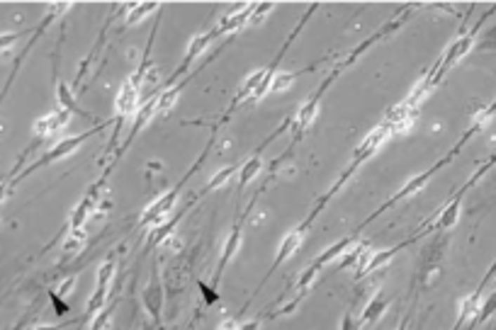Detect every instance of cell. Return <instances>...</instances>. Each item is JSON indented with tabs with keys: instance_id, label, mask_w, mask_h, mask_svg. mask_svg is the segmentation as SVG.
<instances>
[{
	"instance_id": "obj_12",
	"label": "cell",
	"mask_w": 496,
	"mask_h": 330,
	"mask_svg": "<svg viewBox=\"0 0 496 330\" xmlns=\"http://www.w3.org/2000/svg\"><path fill=\"white\" fill-rule=\"evenodd\" d=\"M387 306H389V299H384L382 294H377V296H374V299L365 306V311H363L360 321H358V326H360V328L372 326V323L377 321V318L382 316L384 311H387Z\"/></svg>"
},
{
	"instance_id": "obj_3",
	"label": "cell",
	"mask_w": 496,
	"mask_h": 330,
	"mask_svg": "<svg viewBox=\"0 0 496 330\" xmlns=\"http://www.w3.org/2000/svg\"><path fill=\"white\" fill-rule=\"evenodd\" d=\"M139 107H141V90L131 78H126V81L119 85L117 98H115V112H117L119 117H134L136 112H139Z\"/></svg>"
},
{
	"instance_id": "obj_29",
	"label": "cell",
	"mask_w": 496,
	"mask_h": 330,
	"mask_svg": "<svg viewBox=\"0 0 496 330\" xmlns=\"http://www.w3.org/2000/svg\"><path fill=\"white\" fill-rule=\"evenodd\" d=\"M107 321H110V311H100V313H95V316H93V326H91V330H103L105 326H107Z\"/></svg>"
},
{
	"instance_id": "obj_38",
	"label": "cell",
	"mask_w": 496,
	"mask_h": 330,
	"mask_svg": "<svg viewBox=\"0 0 496 330\" xmlns=\"http://www.w3.org/2000/svg\"><path fill=\"white\" fill-rule=\"evenodd\" d=\"M34 330H61L59 326H39V328H34Z\"/></svg>"
},
{
	"instance_id": "obj_8",
	"label": "cell",
	"mask_w": 496,
	"mask_h": 330,
	"mask_svg": "<svg viewBox=\"0 0 496 330\" xmlns=\"http://www.w3.org/2000/svg\"><path fill=\"white\" fill-rule=\"evenodd\" d=\"M465 190H460V192L455 194V199H452L450 204L440 211V216H438L436 223H433L436 231H448V228H452L457 223V219H460V206H462V194H465Z\"/></svg>"
},
{
	"instance_id": "obj_14",
	"label": "cell",
	"mask_w": 496,
	"mask_h": 330,
	"mask_svg": "<svg viewBox=\"0 0 496 330\" xmlns=\"http://www.w3.org/2000/svg\"><path fill=\"white\" fill-rule=\"evenodd\" d=\"M212 39H214V32H202V34H195L192 39H190V44H188L185 63L195 61V58H197L200 54H204V49L212 44Z\"/></svg>"
},
{
	"instance_id": "obj_25",
	"label": "cell",
	"mask_w": 496,
	"mask_h": 330,
	"mask_svg": "<svg viewBox=\"0 0 496 330\" xmlns=\"http://www.w3.org/2000/svg\"><path fill=\"white\" fill-rule=\"evenodd\" d=\"M105 303H107V289H95L93 291V296L88 299V313L91 316H95V313H100V311H105Z\"/></svg>"
},
{
	"instance_id": "obj_21",
	"label": "cell",
	"mask_w": 496,
	"mask_h": 330,
	"mask_svg": "<svg viewBox=\"0 0 496 330\" xmlns=\"http://www.w3.org/2000/svg\"><path fill=\"white\" fill-rule=\"evenodd\" d=\"M261 170H263V158H258V156L248 158L239 170V183L246 185V183H251V180H256L258 175H261Z\"/></svg>"
},
{
	"instance_id": "obj_4",
	"label": "cell",
	"mask_w": 496,
	"mask_h": 330,
	"mask_svg": "<svg viewBox=\"0 0 496 330\" xmlns=\"http://www.w3.org/2000/svg\"><path fill=\"white\" fill-rule=\"evenodd\" d=\"M384 124L392 126V134L394 136L409 134L411 126L416 124V110L409 107L406 103L394 105V107L387 110V114H384Z\"/></svg>"
},
{
	"instance_id": "obj_18",
	"label": "cell",
	"mask_w": 496,
	"mask_h": 330,
	"mask_svg": "<svg viewBox=\"0 0 496 330\" xmlns=\"http://www.w3.org/2000/svg\"><path fill=\"white\" fill-rule=\"evenodd\" d=\"M239 248H241V231H239V228H234V231L229 233V238H226L224 250H221L219 270H224V265L229 263V260H234V255L239 253Z\"/></svg>"
},
{
	"instance_id": "obj_32",
	"label": "cell",
	"mask_w": 496,
	"mask_h": 330,
	"mask_svg": "<svg viewBox=\"0 0 496 330\" xmlns=\"http://www.w3.org/2000/svg\"><path fill=\"white\" fill-rule=\"evenodd\" d=\"M163 246H166V248H171V250H181V248H183V241L176 236V233H171V236H166V238H163Z\"/></svg>"
},
{
	"instance_id": "obj_13",
	"label": "cell",
	"mask_w": 496,
	"mask_h": 330,
	"mask_svg": "<svg viewBox=\"0 0 496 330\" xmlns=\"http://www.w3.org/2000/svg\"><path fill=\"white\" fill-rule=\"evenodd\" d=\"M268 76L266 68H258V71H253L251 76H246L244 85H241L239 95H236V103H244V100H253V95H256V90L261 88L263 78Z\"/></svg>"
},
{
	"instance_id": "obj_24",
	"label": "cell",
	"mask_w": 496,
	"mask_h": 330,
	"mask_svg": "<svg viewBox=\"0 0 496 330\" xmlns=\"http://www.w3.org/2000/svg\"><path fill=\"white\" fill-rule=\"evenodd\" d=\"M56 93H59V105H61V110H66V112H78V105H76V98H73V93L68 90V85L66 83H59V88H56Z\"/></svg>"
},
{
	"instance_id": "obj_1",
	"label": "cell",
	"mask_w": 496,
	"mask_h": 330,
	"mask_svg": "<svg viewBox=\"0 0 496 330\" xmlns=\"http://www.w3.org/2000/svg\"><path fill=\"white\" fill-rule=\"evenodd\" d=\"M88 136H91V131H86V134L68 136V138H61V141L56 143L54 148H49V151H46L44 156L39 158V161H34L27 170H22V175H20V178H27V175H32L34 170H39V168H44V165L56 163V161H61V158H66V156H73V153H76L78 148H81L83 143L88 141ZM20 178H18V180H20Z\"/></svg>"
},
{
	"instance_id": "obj_23",
	"label": "cell",
	"mask_w": 496,
	"mask_h": 330,
	"mask_svg": "<svg viewBox=\"0 0 496 330\" xmlns=\"http://www.w3.org/2000/svg\"><path fill=\"white\" fill-rule=\"evenodd\" d=\"M273 10H275V5H273V3H256V5H253V10H251V18H248V25L266 22L268 15H270Z\"/></svg>"
},
{
	"instance_id": "obj_20",
	"label": "cell",
	"mask_w": 496,
	"mask_h": 330,
	"mask_svg": "<svg viewBox=\"0 0 496 330\" xmlns=\"http://www.w3.org/2000/svg\"><path fill=\"white\" fill-rule=\"evenodd\" d=\"M294 83V73H287V71H273L270 76V88H268V95H278V93H285L287 88H292Z\"/></svg>"
},
{
	"instance_id": "obj_2",
	"label": "cell",
	"mask_w": 496,
	"mask_h": 330,
	"mask_svg": "<svg viewBox=\"0 0 496 330\" xmlns=\"http://www.w3.org/2000/svg\"><path fill=\"white\" fill-rule=\"evenodd\" d=\"M178 202V190H168L161 197H156L144 211H141V226L161 228L163 223L171 219V211Z\"/></svg>"
},
{
	"instance_id": "obj_26",
	"label": "cell",
	"mask_w": 496,
	"mask_h": 330,
	"mask_svg": "<svg viewBox=\"0 0 496 330\" xmlns=\"http://www.w3.org/2000/svg\"><path fill=\"white\" fill-rule=\"evenodd\" d=\"M115 277V260H107L98 268V286L100 289H110V282Z\"/></svg>"
},
{
	"instance_id": "obj_33",
	"label": "cell",
	"mask_w": 496,
	"mask_h": 330,
	"mask_svg": "<svg viewBox=\"0 0 496 330\" xmlns=\"http://www.w3.org/2000/svg\"><path fill=\"white\" fill-rule=\"evenodd\" d=\"M239 326H241V323L236 321V318L226 316V318H221V323H219L217 330H239Z\"/></svg>"
},
{
	"instance_id": "obj_6",
	"label": "cell",
	"mask_w": 496,
	"mask_h": 330,
	"mask_svg": "<svg viewBox=\"0 0 496 330\" xmlns=\"http://www.w3.org/2000/svg\"><path fill=\"white\" fill-rule=\"evenodd\" d=\"M253 5H236L231 13H226L224 18L219 20L217 29H214V37L219 34H234L236 29H241L244 25H248V18H251Z\"/></svg>"
},
{
	"instance_id": "obj_27",
	"label": "cell",
	"mask_w": 496,
	"mask_h": 330,
	"mask_svg": "<svg viewBox=\"0 0 496 330\" xmlns=\"http://www.w3.org/2000/svg\"><path fill=\"white\" fill-rule=\"evenodd\" d=\"M144 301H146V308H149L154 316H158V308H161V289L154 284V286H146V296H144Z\"/></svg>"
},
{
	"instance_id": "obj_36",
	"label": "cell",
	"mask_w": 496,
	"mask_h": 330,
	"mask_svg": "<svg viewBox=\"0 0 496 330\" xmlns=\"http://www.w3.org/2000/svg\"><path fill=\"white\" fill-rule=\"evenodd\" d=\"M484 112H487L489 117H494V114H496V100H494L492 105H487V107H484Z\"/></svg>"
},
{
	"instance_id": "obj_35",
	"label": "cell",
	"mask_w": 496,
	"mask_h": 330,
	"mask_svg": "<svg viewBox=\"0 0 496 330\" xmlns=\"http://www.w3.org/2000/svg\"><path fill=\"white\" fill-rule=\"evenodd\" d=\"M239 330H261V323L258 321H248L244 326H239Z\"/></svg>"
},
{
	"instance_id": "obj_16",
	"label": "cell",
	"mask_w": 496,
	"mask_h": 330,
	"mask_svg": "<svg viewBox=\"0 0 496 330\" xmlns=\"http://www.w3.org/2000/svg\"><path fill=\"white\" fill-rule=\"evenodd\" d=\"M88 241V233L86 228H71V233H68V238L63 241V253L66 255H78L83 250Z\"/></svg>"
},
{
	"instance_id": "obj_28",
	"label": "cell",
	"mask_w": 496,
	"mask_h": 330,
	"mask_svg": "<svg viewBox=\"0 0 496 330\" xmlns=\"http://www.w3.org/2000/svg\"><path fill=\"white\" fill-rule=\"evenodd\" d=\"M496 313V289L492 291V296H489L487 301L482 303V311H479V316H477V321L474 323H484V321H489Z\"/></svg>"
},
{
	"instance_id": "obj_17",
	"label": "cell",
	"mask_w": 496,
	"mask_h": 330,
	"mask_svg": "<svg viewBox=\"0 0 496 330\" xmlns=\"http://www.w3.org/2000/svg\"><path fill=\"white\" fill-rule=\"evenodd\" d=\"M397 250H399V248H389V250H372V258H370V263H367V268H365V272H363V277H367V275L377 272V270L387 268V265H389V260L394 258V253H397Z\"/></svg>"
},
{
	"instance_id": "obj_34",
	"label": "cell",
	"mask_w": 496,
	"mask_h": 330,
	"mask_svg": "<svg viewBox=\"0 0 496 330\" xmlns=\"http://www.w3.org/2000/svg\"><path fill=\"white\" fill-rule=\"evenodd\" d=\"M343 330H360V326H358V321H353L351 316H346L343 318Z\"/></svg>"
},
{
	"instance_id": "obj_19",
	"label": "cell",
	"mask_w": 496,
	"mask_h": 330,
	"mask_svg": "<svg viewBox=\"0 0 496 330\" xmlns=\"http://www.w3.org/2000/svg\"><path fill=\"white\" fill-rule=\"evenodd\" d=\"M183 85H171V88H166L163 93L156 95V107H158V114H163V112H168L176 105L178 95H181Z\"/></svg>"
},
{
	"instance_id": "obj_5",
	"label": "cell",
	"mask_w": 496,
	"mask_h": 330,
	"mask_svg": "<svg viewBox=\"0 0 496 330\" xmlns=\"http://www.w3.org/2000/svg\"><path fill=\"white\" fill-rule=\"evenodd\" d=\"M68 121H71V112L66 110H54L49 112V114L39 117V119L34 121V134L39 138H49V136H56L61 134L63 129L68 126Z\"/></svg>"
},
{
	"instance_id": "obj_7",
	"label": "cell",
	"mask_w": 496,
	"mask_h": 330,
	"mask_svg": "<svg viewBox=\"0 0 496 330\" xmlns=\"http://www.w3.org/2000/svg\"><path fill=\"white\" fill-rule=\"evenodd\" d=\"M438 168V165H436ZM433 168V170H436ZM433 170H426V173H421V175H414V178L409 180V183L404 185L402 190H399L397 194L392 197V199L387 202V206H392V204H397V202H402V199H409V197H414V194H419L421 190L426 187V185H429V180L433 178Z\"/></svg>"
},
{
	"instance_id": "obj_10",
	"label": "cell",
	"mask_w": 496,
	"mask_h": 330,
	"mask_svg": "<svg viewBox=\"0 0 496 330\" xmlns=\"http://www.w3.org/2000/svg\"><path fill=\"white\" fill-rule=\"evenodd\" d=\"M316 117H319V98L314 95V98H311L309 103H304L297 112V119H294V124H297V134L307 131L316 121Z\"/></svg>"
},
{
	"instance_id": "obj_11",
	"label": "cell",
	"mask_w": 496,
	"mask_h": 330,
	"mask_svg": "<svg viewBox=\"0 0 496 330\" xmlns=\"http://www.w3.org/2000/svg\"><path fill=\"white\" fill-rule=\"evenodd\" d=\"M353 246H355V243H353L351 238H341V241H336L331 248H326L324 253H321L319 258H316L311 265H314L316 270H321V268H324V265H329V263H334V260H339L341 255L346 253V250H351Z\"/></svg>"
},
{
	"instance_id": "obj_30",
	"label": "cell",
	"mask_w": 496,
	"mask_h": 330,
	"mask_svg": "<svg viewBox=\"0 0 496 330\" xmlns=\"http://www.w3.org/2000/svg\"><path fill=\"white\" fill-rule=\"evenodd\" d=\"M73 289H76V277H68L66 282H61V286H59V289H56V294H54V296H68Z\"/></svg>"
},
{
	"instance_id": "obj_31",
	"label": "cell",
	"mask_w": 496,
	"mask_h": 330,
	"mask_svg": "<svg viewBox=\"0 0 496 330\" xmlns=\"http://www.w3.org/2000/svg\"><path fill=\"white\" fill-rule=\"evenodd\" d=\"M15 41H18V34H15V32L0 34V51H8L10 46H15Z\"/></svg>"
},
{
	"instance_id": "obj_9",
	"label": "cell",
	"mask_w": 496,
	"mask_h": 330,
	"mask_svg": "<svg viewBox=\"0 0 496 330\" xmlns=\"http://www.w3.org/2000/svg\"><path fill=\"white\" fill-rule=\"evenodd\" d=\"M299 246H302V231L299 228H294V231H289L287 236L280 241V248H278V258H275V263H273V270H278L280 265L285 263V260H289L294 253L299 250Z\"/></svg>"
},
{
	"instance_id": "obj_39",
	"label": "cell",
	"mask_w": 496,
	"mask_h": 330,
	"mask_svg": "<svg viewBox=\"0 0 496 330\" xmlns=\"http://www.w3.org/2000/svg\"><path fill=\"white\" fill-rule=\"evenodd\" d=\"M397 330H406V326H399V328H397Z\"/></svg>"
},
{
	"instance_id": "obj_37",
	"label": "cell",
	"mask_w": 496,
	"mask_h": 330,
	"mask_svg": "<svg viewBox=\"0 0 496 330\" xmlns=\"http://www.w3.org/2000/svg\"><path fill=\"white\" fill-rule=\"evenodd\" d=\"M5 194H8V185H5V183H0V202L5 199Z\"/></svg>"
},
{
	"instance_id": "obj_15",
	"label": "cell",
	"mask_w": 496,
	"mask_h": 330,
	"mask_svg": "<svg viewBox=\"0 0 496 330\" xmlns=\"http://www.w3.org/2000/svg\"><path fill=\"white\" fill-rule=\"evenodd\" d=\"M158 10L156 3H139V5H129V15H126V25H139L144 20H149Z\"/></svg>"
},
{
	"instance_id": "obj_22",
	"label": "cell",
	"mask_w": 496,
	"mask_h": 330,
	"mask_svg": "<svg viewBox=\"0 0 496 330\" xmlns=\"http://www.w3.org/2000/svg\"><path fill=\"white\" fill-rule=\"evenodd\" d=\"M234 175H239V168L236 165H229V168H221L214 178H209L207 180V190H219V187H224L226 183H229Z\"/></svg>"
}]
</instances>
